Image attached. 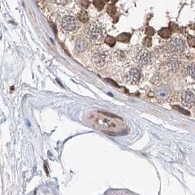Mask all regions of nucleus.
I'll return each mask as SVG.
<instances>
[{"mask_svg":"<svg viewBox=\"0 0 195 195\" xmlns=\"http://www.w3.org/2000/svg\"><path fill=\"white\" fill-rule=\"evenodd\" d=\"M92 62L98 68H103L111 60L110 51L104 46H96L91 51Z\"/></svg>","mask_w":195,"mask_h":195,"instance_id":"1","label":"nucleus"},{"mask_svg":"<svg viewBox=\"0 0 195 195\" xmlns=\"http://www.w3.org/2000/svg\"><path fill=\"white\" fill-rule=\"evenodd\" d=\"M86 37L94 44H100L104 40V29L102 26L97 22L90 24L86 28Z\"/></svg>","mask_w":195,"mask_h":195,"instance_id":"2","label":"nucleus"},{"mask_svg":"<svg viewBox=\"0 0 195 195\" xmlns=\"http://www.w3.org/2000/svg\"><path fill=\"white\" fill-rule=\"evenodd\" d=\"M131 58L136 63L141 65H150L153 63V56L148 49L144 47L137 46L132 50Z\"/></svg>","mask_w":195,"mask_h":195,"instance_id":"3","label":"nucleus"},{"mask_svg":"<svg viewBox=\"0 0 195 195\" xmlns=\"http://www.w3.org/2000/svg\"><path fill=\"white\" fill-rule=\"evenodd\" d=\"M123 79L127 83L131 85H137L141 79V73L137 68H128L124 70Z\"/></svg>","mask_w":195,"mask_h":195,"instance_id":"4","label":"nucleus"},{"mask_svg":"<svg viewBox=\"0 0 195 195\" xmlns=\"http://www.w3.org/2000/svg\"><path fill=\"white\" fill-rule=\"evenodd\" d=\"M169 49L171 52L174 53L175 54H181L186 49L185 40L178 36L174 37L169 41Z\"/></svg>","mask_w":195,"mask_h":195,"instance_id":"5","label":"nucleus"},{"mask_svg":"<svg viewBox=\"0 0 195 195\" xmlns=\"http://www.w3.org/2000/svg\"><path fill=\"white\" fill-rule=\"evenodd\" d=\"M180 101L183 106L188 108H192L195 105V91L192 89H187L182 93Z\"/></svg>","mask_w":195,"mask_h":195,"instance_id":"6","label":"nucleus"},{"mask_svg":"<svg viewBox=\"0 0 195 195\" xmlns=\"http://www.w3.org/2000/svg\"><path fill=\"white\" fill-rule=\"evenodd\" d=\"M79 27L78 21L71 15L65 16L62 20V28L67 32H73Z\"/></svg>","mask_w":195,"mask_h":195,"instance_id":"7","label":"nucleus"},{"mask_svg":"<svg viewBox=\"0 0 195 195\" xmlns=\"http://www.w3.org/2000/svg\"><path fill=\"white\" fill-rule=\"evenodd\" d=\"M112 61L117 67H124L128 64V55L123 50H117L112 56Z\"/></svg>","mask_w":195,"mask_h":195,"instance_id":"8","label":"nucleus"},{"mask_svg":"<svg viewBox=\"0 0 195 195\" xmlns=\"http://www.w3.org/2000/svg\"><path fill=\"white\" fill-rule=\"evenodd\" d=\"M180 65V60L178 57L177 54L169 57L164 62V67L167 71L171 72H175L177 71Z\"/></svg>","mask_w":195,"mask_h":195,"instance_id":"9","label":"nucleus"},{"mask_svg":"<svg viewBox=\"0 0 195 195\" xmlns=\"http://www.w3.org/2000/svg\"><path fill=\"white\" fill-rule=\"evenodd\" d=\"M155 95L161 100H167L170 96V88L167 85L159 86L155 90Z\"/></svg>","mask_w":195,"mask_h":195,"instance_id":"10","label":"nucleus"},{"mask_svg":"<svg viewBox=\"0 0 195 195\" xmlns=\"http://www.w3.org/2000/svg\"><path fill=\"white\" fill-rule=\"evenodd\" d=\"M90 48V44L87 39L83 37H79L76 40L75 43V49L78 53H84L87 51Z\"/></svg>","mask_w":195,"mask_h":195,"instance_id":"11","label":"nucleus"},{"mask_svg":"<svg viewBox=\"0 0 195 195\" xmlns=\"http://www.w3.org/2000/svg\"><path fill=\"white\" fill-rule=\"evenodd\" d=\"M98 123L101 127L105 128V129H115L117 127V125L112 119L109 118H99L98 120Z\"/></svg>","mask_w":195,"mask_h":195,"instance_id":"12","label":"nucleus"},{"mask_svg":"<svg viewBox=\"0 0 195 195\" xmlns=\"http://www.w3.org/2000/svg\"><path fill=\"white\" fill-rule=\"evenodd\" d=\"M158 35L164 39H169L171 37L172 35V31L169 28L167 27H164L161 28L160 30L158 32Z\"/></svg>","mask_w":195,"mask_h":195,"instance_id":"13","label":"nucleus"},{"mask_svg":"<svg viewBox=\"0 0 195 195\" xmlns=\"http://www.w3.org/2000/svg\"><path fill=\"white\" fill-rule=\"evenodd\" d=\"M131 34L127 33V32H123V33L120 34L118 37H117V40L121 43H129L131 40Z\"/></svg>","mask_w":195,"mask_h":195,"instance_id":"14","label":"nucleus"},{"mask_svg":"<svg viewBox=\"0 0 195 195\" xmlns=\"http://www.w3.org/2000/svg\"><path fill=\"white\" fill-rule=\"evenodd\" d=\"M186 74L191 77V79L195 82V63H192L188 65L186 67Z\"/></svg>","mask_w":195,"mask_h":195,"instance_id":"15","label":"nucleus"},{"mask_svg":"<svg viewBox=\"0 0 195 195\" xmlns=\"http://www.w3.org/2000/svg\"><path fill=\"white\" fill-rule=\"evenodd\" d=\"M77 17L78 19L79 20V21L83 23V24H86L89 20L88 13H87L85 10H81V11L78 13Z\"/></svg>","mask_w":195,"mask_h":195,"instance_id":"16","label":"nucleus"},{"mask_svg":"<svg viewBox=\"0 0 195 195\" xmlns=\"http://www.w3.org/2000/svg\"><path fill=\"white\" fill-rule=\"evenodd\" d=\"M116 40L117 39H115V37L110 36V35H107V36L104 38V42H105L108 46H110V47H113L115 45V43H116Z\"/></svg>","mask_w":195,"mask_h":195,"instance_id":"17","label":"nucleus"},{"mask_svg":"<svg viewBox=\"0 0 195 195\" xmlns=\"http://www.w3.org/2000/svg\"><path fill=\"white\" fill-rule=\"evenodd\" d=\"M93 4L98 11H101L104 7V1L103 0H93Z\"/></svg>","mask_w":195,"mask_h":195,"instance_id":"18","label":"nucleus"},{"mask_svg":"<svg viewBox=\"0 0 195 195\" xmlns=\"http://www.w3.org/2000/svg\"><path fill=\"white\" fill-rule=\"evenodd\" d=\"M107 12H108L110 15H112V16H113V15L116 13L117 8L115 4H111L108 6V7H107Z\"/></svg>","mask_w":195,"mask_h":195,"instance_id":"19","label":"nucleus"},{"mask_svg":"<svg viewBox=\"0 0 195 195\" xmlns=\"http://www.w3.org/2000/svg\"><path fill=\"white\" fill-rule=\"evenodd\" d=\"M143 45L147 48H149L152 46V38L150 37L149 36L145 37L144 40H143Z\"/></svg>","mask_w":195,"mask_h":195,"instance_id":"20","label":"nucleus"},{"mask_svg":"<svg viewBox=\"0 0 195 195\" xmlns=\"http://www.w3.org/2000/svg\"><path fill=\"white\" fill-rule=\"evenodd\" d=\"M156 33V31L155 29H153V27H151V26H148V27L145 29V34L148 36H153V35H154V34Z\"/></svg>","mask_w":195,"mask_h":195,"instance_id":"21","label":"nucleus"},{"mask_svg":"<svg viewBox=\"0 0 195 195\" xmlns=\"http://www.w3.org/2000/svg\"><path fill=\"white\" fill-rule=\"evenodd\" d=\"M188 44L190 47L195 48V37L192 36H188L187 38Z\"/></svg>","mask_w":195,"mask_h":195,"instance_id":"22","label":"nucleus"},{"mask_svg":"<svg viewBox=\"0 0 195 195\" xmlns=\"http://www.w3.org/2000/svg\"><path fill=\"white\" fill-rule=\"evenodd\" d=\"M79 3L84 8H87L90 5V1L88 0H79Z\"/></svg>","mask_w":195,"mask_h":195,"instance_id":"23","label":"nucleus"},{"mask_svg":"<svg viewBox=\"0 0 195 195\" xmlns=\"http://www.w3.org/2000/svg\"><path fill=\"white\" fill-rule=\"evenodd\" d=\"M169 29H171L172 32H177V29H178V26L177 24H175V23H170L169 24Z\"/></svg>","mask_w":195,"mask_h":195,"instance_id":"24","label":"nucleus"},{"mask_svg":"<svg viewBox=\"0 0 195 195\" xmlns=\"http://www.w3.org/2000/svg\"><path fill=\"white\" fill-rule=\"evenodd\" d=\"M58 1V0H57ZM60 1H65V0H59V2H60Z\"/></svg>","mask_w":195,"mask_h":195,"instance_id":"25","label":"nucleus"},{"mask_svg":"<svg viewBox=\"0 0 195 195\" xmlns=\"http://www.w3.org/2000/svg\"><path fill=\"white\" fill-rule=\"evenodd\" d=\"M104 1H110V0H104Z\"/></svg>","mask_w":195,"mask_h":195,"instance_id":"26","label":"nucleus"}]
</instances>
